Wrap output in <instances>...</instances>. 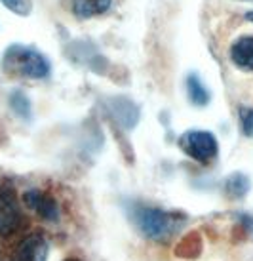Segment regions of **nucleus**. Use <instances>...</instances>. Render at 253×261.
<instances>
[{"label":"nucleus","mask_w":253,"mask_h":261,"mask_svg":"<svg viewBox=\"0 0 253 261\" xmlns=\"http://www.w3.org/2000/svg\"><path fill=\"white\" fill-rule=\"evenodd\" d=\"M187 95L188 101L194 107H206L210 103V90L204 86L198 74H188L187 76Z\"/></svg>","instance_id":"1a4fd4ad"},{"label":"nucleus","mask_w":253,"mask_h":261,"mask_svg":"<svg viewBox=\"0 0 253 261\" xmlns=\"http://www.w3.org/2000/svg\"><path fill=\"white\" fill-rule=\"evenodd\" d=\"M179 145L183 152H187V156L194 159L196 162H202V164L211 162L219 152V143H217L215 136L206 130H192L183 134Z\"/></svg>","instance_id":"7ed1b4c3"},{"label":"nucleus","mask_w":253,"mask_h":261,"mask_svg":"<svg viewBox=\"0 0 253 261\" xmlns=\"http://www.w3.org/2000/svg\"><path fill=\"white\" fill-rule=\"evenodd\" d=\"M240 118H242L244 134L253 138V109H242L240 111Z\"/></svg>","instance_id":"ddd939ff"},{"label":"nucleus","mask_w":253,"mask_h":261,"mask_svg":"<svg viewBox=\"0 0 253 261\" xmlns=\"http://www.w3.org/2000/svg\"><path fill=\"white\" fill-rule=\"evenodd\" d=\"M246 19L249 23H253V12H247V14H246Z\"/></svg>","instance_id":"2eb2a0df"},{"label":"nucleus","mask_w":253,"mask_h":261,"mask_svg":"<svg viewBox=\"0 0 253 261\" xmlns=\"http://www.w3.org/2000/svg\"><path fill=\"white\" fill-rule=\"evenodd\" d=\"M130 218L139 229V232L151 240H167L181 225L185 223V218L175 212H164L160 208L133 204L130 210Z\"/></svg>","instance_id":"f03ea898"},{"label":"nucleus","mask_w":253,"mask_h":261,"mask_svg":"<svg viewBox=\"0 0 253 261\" xmlns=\"http://www.w3.org/2000/svg\"><path fill=\"white\" fill-rule=\"evenodd\" d=\"M63 261H80L78 257H67V259H63Z\"/></svg>","instance_id":"dca6fc26"},{"label":"nucleus","mask_w":253,"mask_h":261,"mask_svg":"<svg viewBox=\"0 0 253 261\" xmlns=\"http://www.w3.org/2000/svg\"><path fill=\"white\" fill-rule=\"evenodd\" d=\"M231 61L234 67H238L242 71L253 73V37L236 38L231 46Z\"/></svg>","instance_id":"0eeeda50"},{"label":"nucleus","mask_w":253,"mask_h":261,"mask_svg":"<svg viewBox=\"0 0 253 261\" xmlns=\"http://www.w3.org/2000/svg\"><path fill=\"white\" fill-rule=\"evenodd\" d=\"M240 219L247 225V229H249V231H253V218H251V216H242Z\"/></svg>","instance_id":"4468645a"},{"label":"nucleus","mask_w":253,"mask_h":261,"mask_svg":"<svg viewBox=\"0 0 253 261\" xmlns=\"http://www.w3.org/2000/svg\"><path fill=\"white\" fill-rule=\"evenodd\" d=\"M0 2H2V6L19 17H27L33 12V0H0Z\"/></svg>","instance_id":"f8f14e48"},{"label":"nucleus","mask_w":253,"mask_h":261,"mask_svg":"<svg viewBox=\"0 0 253 261\" xmlns=\"http://www.w3.org/2000/svg\"><path fill=\"white\" fill-rule=\"evenodd\" d=\"M4 71L19 79L42 80L51 71L48 58L40 50L25 44H10L2 56Z\"/></svg>","instance_id":"f257e3e1"},{"label":"nucleus","mask_w":253,"mask_h":261,"mask_svg":"<svg viewBox=\"0 0 253 261\" xmlns=\"http://www.w3.org/2000/svg\"><path fill=\"white\" fill-rule=\"evenodd\" d=\"M46 257H48V244L40 234H31L21 240V244L14 254V261H46Z\"/></svg>","instance_id":"423d86ee"},{"label":"nucleus","mask_w":253,"mask_h":261,"mask_svg":"<svg viewBox=\"0 0 253 261\" xmlns=\"http://www.w3.org/2000/svg\"><path fill=\"white\" fill-rule=\"evenodd\" d=\"M21 223V212L12 191L0 193V237H10Z\"/></svg>","instance_id":"20e7f679"},{"label":"nucleus","mask_w":253,"mask_h":261,"mask_svg":"<svg viewBox=\"0 0 253 261\" xmlns=\"http://www.w3.org/2000/svg\"><path fill=\"white\" fill-rule=\"evenodd\" d=\"M113 6V0H72V14L78 19H92L103 15Z\"/></svg>","instance_id":"6e6552de"},{"label":"nucleus","mask_w":253,"mask_h":261,"mask_svg":"<svg viewBox=\"0 0 253 261\" xmlns=\"http://www.w3.org/2000/svg\"><path fill=\"white\" fill-rule=\"evenodd\" d=\"M10 107L23 120H29L31 118V101L21 90H15V92L10 94Z\"/></svg>","instance_id":"9b49d317"},{"label":"nucleus","mask_w":253,"mask_h":261,"mask_svg":"<svg viewBox=\"0 0 253 261\" xmlns=\"http://www.w3.org/2000/svg\"><path fill=\"white\" fill-rule=\"evenodd\" d=\"M23 200H25V204L29 206L31 210L36 212V214L42 219H46V221H55V219L59 218V210H58L55 200H53L50 195L38 191V189L27 191V193L23 195Z\"/></svg>","instance_id":"39448f33"},{"label":"nucleus","mask_w":253,"mask_h":261,"mask_svg":"<svg viewBox=\"0 0 253 261\" xmlns=\"http://www.w3.org/2000/svg\"><path fill=\"white\" fill-rule=\"evenodd\" d=\"M238 2H253V0H238Z\"/></svg>","instance_id":"f3484780"},{"label":"nucleus","mask_w":253,"mask_h":261,"mask_svg":"<svg viewBox=\"0 0 253 261\" xmlns=\"http://www.w3.org/2000/svg\"><path fill=\"white\" fill-rule=\"evenodd\" d=\"M224 191L231 198H242L249 191V179L244 174H232L224 181Z\"/></svg>","instance_id":"9d476101"}]
</instances>
